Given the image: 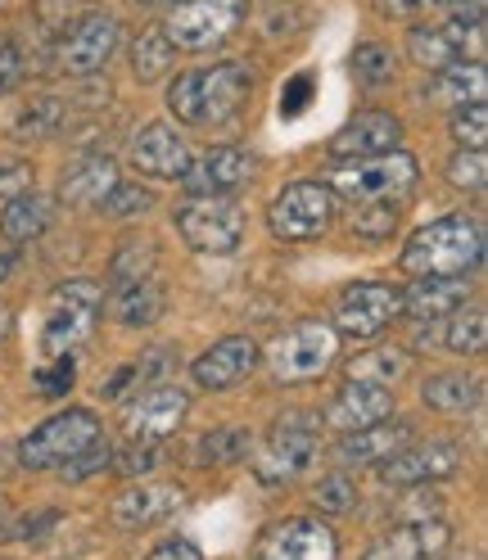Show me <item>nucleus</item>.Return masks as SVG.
<instances>
[{"label":"nucleus","instance_id":"obj_1","mask_svg":"<svg viewBox=\"0 0 488 560\" xmlns=\"http://www.w3.org/2000/svg\"><path fill=\"white\" fill-rule=\"evenodd\" d=\"M249 91H254V68L249 63L190 68V73L172 78L167 109L186 127H226L231 118H240Z\"/></svg>","mask_w":488,"mask_h":560},{"label":"nucleus","instance_id":"obj_2","mask_svg":"<svg viewBox=\"0 0 488 560\" xmlns=\"http://www.w3.org/2000/svg\"><path fill=\"white\" fill-rule=\"evenodd\" d=\"M484 262V231L466 213L434 218L403 244L398 267L407 276H466Z\"/></svg>","mask_w":488,"mask_h":560},{"label":"nucleus","instance_id":"obj_3","mask_svg":"<svg viewBox=\"0 0 488 560\" xmlns=\"http://www.w3.org/2000/svg\"><path fill=\"white\" fill-rule=\"evenodd\" d=\"M322 447V416L317 411H286L271 420V430L263 434L258 452H254V479L267 488L294 483L312 457Z\"/></svg>","mask_w":488,"mask_h":560},{"label":"nucleus","instance_id":"obj_4","mask_svg":"<svg viewBox=\"0 0 488 560\" xmlns=\"http://www.w3.org/2000/svg\"><path fill=\"white\" fill-rule=\"evenodd\" d=\"M104 312V290L95 280H63L46 303V326H42V358H68L95 335Z\"/></svg>","mask_w":488,"mask_h":560},{"label":"nucleus","instance_id":"obj_5","mask_svg":"<svg viewBox=\"0 0 488 560\" xmlns=\"http://www.w3.org/2000/svg\"><path fill=\"white\" fill-rule=\"evenodd\" d=\"M421 167L407 150H385L371 159H348L330 172V195L348 203H375V199H407Z\"/></svg>","mask_w":488,"mask_h":560},{"label":"nucleus","instance_id":"obj_6","mask_svg":"<svg viewBox=\"0 0 488 560\" xmlns=\"http://www.w3.org/2000/svg\"><path fill=\"white\" fill-rule=\"evenodd\" d=\"M100 416L86 411V407H68L50 420H42L37 430H27L23 443H19V466L23 470H59L68 466L73 457H82V452L91 443H100Z\"/></svg>","mask_w":488,"mask_h":560},{"label":"nucleus","instance_id":"obj_7","mask_svg":"<svg viewBox=\"0 0 488 560\" xmlns=\"http://www.w3.org/2000/svg\"><path fill=\"white\" fill-rule=\"evenodd\" d=\"M339 362V330L330 322H299L294 330L276 335L267 348V371L276 384H307L322 380Z\"/></svg>","mask_w":488,"mask_h":560},{"label":"nucleus","instance_id":"obj_8","mask_svg":"<svg viewBox=\"0 0 488 560\" xmlns=\"http://www.w3.org/2000/svg\"><path fill=\"white\" fill-rule=\"evenodd\" d=\"M244 10H249V0H182L167 14L163 37L172 42V50H190V55L218 50L244 23Z\"/></svg>","mask_w":488,"mask_h":560},{"label":"nucleus","instance_id":"obj_9","mask_svg":"<svg viewBox=\"0 0 488 560\" xmlns=\"http://www.w3.org/2000/svg\"><path fill=\"white\" fill-rule=\"evenodd\" d=\"M172 222H177L182 240L195 254L226 258V254L240 249V240H244V213H240V203H231L226 195H213V199L190 195L177 213H172Z\"/></svg>","mask_w":488,"mask_h":560},{"label":"nucleus","instance_id":"obj_10","mask_svg":"<svg viewBox=\"0 0 488 560\" xmlns=\"http://www.w3.org/2000/svg\"><path fill=\"white\" fill-rule=\"evenodd\" d=\"M398 317H403V290L398 285H390V280H358V285H348L335 299V322L330 326L348 339H358V343H371Z\"/></svg>","mask_w":488,"mask_h":560},{"label":"nucleus","instance_id":"obj_11","mask_svg":"<svg viewBox=\"0 0 488 560\" xmlns=\"http://www.w3.org/2000/svg\"><path fill=\"white\" fill-rule=\"evenodd\" d=\"M335 222V195L322 182H290L267 208V226L276 240L299 244V240H317Z\"/></svg>","mask_w":488,"mask_h":560},{"label":"nucleus","instance_id":"obj_12","mask_svg":"<svg viewBox=\"0 0 488 560\" xmlns=\"http://www.w3.org/2000/svg\"><path fill=\"white\" fill-rule=\"evenodd\" d=\"M190 416V394L177 384H150V389H136L127 411H123V434L131 443H167L186 425Z\"/></svg>","mask_w":488,"mask_h":560},{"label":"nucleus","instance_id":"obj_13","mask_svg":"<svg viewBox=\"0 0 488 560\" xmlns=\"http://www.w3.org/2000/svg\"><path fill=\"white\" fill-rule=\"evenodd\" d=\"M254 560H339V538L326 520L290 515L258 534Z\"/></svg>","mask_w":488,"mask_h":560},{"label":"nucleus","instance_id":"obj_14","mask_svg":"<svg viewBox=\"0 0 488 560\" xmlns=\"http://www.w3.org/2000/svg\"><path fill=\"white\" fill-rule=\"evenodd\" d=\"M466 470V447L452 439H430V443H403L394 457L380 462V475L385 483L411 488V483H434V479H452Z\"/></svg>","mask_w":488,"mask_h":560},{"label":"nucleus","instance_id":"obj_15","mask_svg":"<svg viewBox=\"0 0 488 560\" xmlns=\"http://www.w3.org/2000/svg\"><path fill=\"white\" fill-rule=\"evenodd\" d=\"M411 59L439 73L452 63H479L484 55V19H448L443 27H416L411 32Z\"/></svg>","mask_w":488,"mask_h":560},{"label":"nucleus","instance_id":"obj_16","mask_svg":"<svg viewBox=\"0 0 488 560\" xmlns=\"http://www.w3.org/2000/svg\"><path fill=\"white\" fill-rule=\"evenodd\" d=\"M118 42H123V23L114 14H86V19H78L73 27H68L63 46H59L63 73H73V78L100 73V68L118 55Z\"/></svg>","mask_w":488,"mask_h":560},{"label":"nucleus","instance_id":"obj_17","mask_svg":"<svg viewBox=\"0 0 488 560\" xmlns=\"http://www.w3.org/2000/svg\"><path fill=\"white\" fill-rule=\"evenodd\" d=\"M258 172V159L240 145H213L204 150L199 159L190 154V167L182 172V186L186 195H199V199H213V195H231L240 190Z\"/></svg>","mask_w":488,"mask_h":560},{"label":"nucleus","instance_id":"obj_18","mask_svg":"<svg viewBox=\"0 0 488 560\" xmlns=\"http://www.w3.org/2000/svg\"><path fill=\"white\" fill-rule=\"evenodd\" d=\"M258 366H263V348L244 335H231V339H218L213 348H204L190 362V375L204 394H222V389H235L240 380H249Z\"/></svg>","mask_w":488,"mask_h":560},{"label":"nucleus","instance_id":"obj_19","mask_svg":"<svg viewBox=\"0 0 488 560\" xmlns=\"http://www.w3.org/2000/svg\"><path fill=\"white\" fill-rule=\"evenodd\" d=\"M390 416H394V389L390 384L348 380V384H339V394L322 411V425H330L335 434H353V430L380 425V420H390Z\"/></svg>","mask_w":488,"mask_h":560},{"label":"nucleus","instance_id":"obj_20","mask_svg":"<svg viewBox=\"0 0 488 560\" xmlns=\"http://www.w3.org/2000/svg\"><path fill=\"white\" fill-rule=\"evenodd\" d=\"M182 506H186V488L182 483H154V479H146V483H131L127 493H118L109 515H114L118 529L141 534V529H154V524L172 520Z\"/></svg>","mask_w":488,"mask_h":560},{"label":"nucleus","instance_id":"obj_21","mask_svg":"<svg viewBox=\"0 0 488 560\" xmlns=\"http://www.w3.org/2000/svg\"><path fill=\"white\" fill-rule=\"evenodd\" d=\"M452 542V524L439 515V520H403L398 529L380 534L362 560H439Z\"/></svg>","mask_w":488,"mask_h":560},{"label":"nucleus","instance_id":"obj_22","mask_svg":"<svg viewBox=\"0 0 488 560\" xmlns=\"http://www.w3.org/2000/svg\"><path fill=\"white\" fill-rule=\"evenodd\" d=\"M131 167L150 182H182V172L190 167V145L167 122H150L131 140Z\"/></svg>","mask_w":488,"mask_h":560},{"label":"nucleus","instance_id":"obj_23","mask_svg":"<svg viewBox=\"0 0 488 560\" xmlns=\"http://www.w3.org/2000/svg\"><path fill=\"white\" fill-rule=\"evenodd\" d=\"M403 140V122L385 109H362L358 118H348L335 136H330V154L339 163L348 159H371V154H385V150H398Z\"/></svg>","mask_w":488,"mask_h":560},{"label":"nucleus","instance_id":"obj_24","mask_svg":"<svg viewBox=\"0 0 488 560\" xmlns=\"http://www.w3.org/2000/svg\"><path fill=\"white\" fill-rule=\"evenodd\" d=\"M470 303V280L466 276H416V285L403 290V312L416 322H439L452 317L457 307Z\"/></svg>","mask_w":488,"mask_h":560},{"label":"nucleus","instance_id":"obj_25","mask_svg":"<svg viewBox=\"0 0 488 560\" xmlns=\"http://www.w3.org/2000/svg\"><path fill=\"white\" fill-rule=\"evenodd\" d=\"M411 425L407 420H380V425H367V430H353V434H339V462L344 466H380L385 457H394V452L403 443H411Z\"/></svg>","mask_w":488,"mask_h":560},{"label":"nucleus","instance_id":"obj_26","mask_svg":"<svg viewBox=\"0 0 488 560\" xmlns=\"http://www.w3.org/2000/svg\"><path fill=\"white\" fill-rule=\"evenodd\" d=\"M118 186V163L109 154H86L63 172V199L73 208H100Z\"/></svg>","mask_w":488,"mask_h":560},{"label":"nucleus","instance_id":"obj_27","mask_svg":"<svg viewBox=\"0 0 488 560\" xmlns=\"http://www.w3.org/2000/svg\"><path fill=\"white\" fill-rule=\"evenodd\" d=\"M50 222H55V203L37 190H23L5 203V213H0V235H5L10 244H27V240L46 235Z\"/></svg>","mask_w":488,"mask_h":560},{"label":"nucleus","instance_id":"obj_28","mask_svg":"<svg viewBox=\"0 0 488 560\" xmlns=\"http://www.w3.org/2000/svg\"><path fill=\"white\" fill-rule=\"evenodd\" d=\"M421 398H426V407H434L443 416H470L484 398V384L466 371H443L421 384Z\"/></svg>","mask_w":488,"mask_h":560},{"label":"nucleus","instance_id":"obj_29","mask_svg":"<svg viewBox=\"0 0 488 560\" xmlns=\"http://www.w3.org/2000/svg\"><path fill=\"white\" fill-rule=\"evenodd\" d=\"M114 317L118 326L127 330H141V326H154L163 317V290H159V280H131V285H118L114 294Z\"/></svg>","mask_w":488,"mask_h":560},{"label":"nucleus","instance_id":"obj_30","mask_svg":"<svg viewBox=\"0 0 488 560\" xmlns=\"http://www.w3.org/2000/svg\"><path fill=\"white\" fill-rule=\"evenodd\" d=\"M430 95L448 109H462L470 100H484V68L479 63H452V68H439L434 82H430Z\"/></svg>","mask_w":488,"mask_h":560},{"label":"nucleus","instance_id":"obj_31","mask_svg":"<svg viewBox=\"0 0 488 560\" xmlns=\"http://www.w3.org/2000/svg\"><path fill=\"white\" fill-rule=\"evenodd\" d=\"M172 42L163 37V27H146L141 37H136V46H131V78L136 82H163L167 78V68H172Z\"/></svg>","mask_w":488,"mask_h":560},{"label":"nucleus","instance_id":"obj_32","mask_svg":"<svg viewBox=\"0 0 488 560\" xmlns=\"http://www.w3.org/2000/svg\"><path fill=\"white\" fill-rule=\"evenodd\" d=\"M443 343L452 348L457 358H479L484 353V343H488V317H484V307L470 303V307H457L448 317V330H443Z\"/></svg>","mask_w":488,"mask_h":560},{"label":"nucleus","instance_id":"obj_33","mask_svg":"<svg viewBox=\"0 0 488 560\" xmlns=\"http://www.w3.org/2000/svg\"><path fill=\"white\" fill-rule=\"evenodd\" d=\"M348 68H353V78H358L362 86L375 91V86H390V82L398 78V55H394L390 46H380V42H367V46L353 50Z\"/></svg>","mask_w":488,"mask_h":560},{"label":"nucleus","instance_id":"obj_34","mask_svg":"<svg viewBox=\"0 0 488 560\" xmlns=\"http://www.w3.org/2000/svg\"><path fill=\"white\" fill-rule=\"evenodd\" d=\"M249 430H208L204 443H199V462H213V466H235L249 457Z\"/></svg>","mask_w":488,"mask_h":560},{"label":"nucleus","instance_id":"obj_35","mask_svg":"<svg viewBox=\"0 0 488 560\" xmlns=\"http://www.w3.org/2000/svg\"><path fill=\"white\" fill-rule=\"evenodd\" d=\"M403 222V199H375V203H358L353 231L367 240H390Z\"/></svg>","mask_w":488,"mask_h":560},{"label":"nucleus","instance_id":"obj_36","mask_svg":"<svg viewBox=\"0 0 488 560\" xmlns=\"http://www.w3.org/2000/svg\"><path fill=\"white\" fill-rule=\"evenodd\" d=\"M403 371H407V353H403V348H375V353H367V358H353V366H348V380L390 384Z\"/></svg>","mask_w":488,"mask_h":560},{"label":"nucleus","instance_id":"obj_37","mask_svg":"<svg viewBox=\"0 0 488 560\" xmlns=\"http://www.w3.org/2000/svg\"><path fill=\"white\" fill-rule=\"evenodd\" d=\"M452 136H457L462 150H484V140H488V109H484V100L452 109Z\"/></svg>","mask_w":488,"mask_h":560},{"label":"nucleus","instance_id":"obj_38","mask_svg":"<svg viewBox=\"0 0 488 560\" xmlns=\"http://www.w3.org/2000/svg\"><path fill=\"white\" fill-rule=\"evenodd\" d=\"M100 208H104L109 218H141V213H150V208H154V195H150L146 186H136V182H118L114 195L104 199Z\"/></svg>","mask_w":488,"mask_h":560},{"label":"nucleus","instance_id":"obj_39","mask_svg":"<svg viewBox=\"0 0 488 560\" xmlns=\"http://www.w3.org/2000/svg\"><path fill=\"white\" fill-rule=\"evenodd\" d=\"M59 122H63V100L42 95L37 104H27V114L19 122V136H32V140H37V136H55Z\"/></svg>","mask_w":488,"mask_h":560},{"label":"nucleus","instance_id":"obj_40","mask_svg":"<svg viewBox=\"0 0 488 560\" xmlns=\"http://www.w3.org/2000/svg\"><path fill=\"white\" fill-rule=\"evenodd\" d=\"M448 182L457 190H484L488 182V163H484V150H457L448 163Z\"/></svg>","mask_w":488,"mask_h":560},{"label":"nucleus","instance_id":"obj_41","mask_svg":"<svg viewBox=\"0 0 488 560\" xmlns=\"http://www.w3.org/2000/svg\"><path fill=\"white\" fill-rule=\"evenodd\" d=\"M317 506H322L326 515H348V511L358 506V488H353V479H348L344 470L326 475L322 488H317Z\"/></svg>","mask_w":488,"mask_h":560},{"label":"nucleus","instance_id":"obj_42","mask_svg":"<svg viewBox=\"0 0 488 560\" xmlns=\"http://www.w3.org/2000/svg\"><path fill=\"white\" fill-rule=\"evenodd\" d=\"M150 267H154V258H150V244H123V254L114 258V290L118 285H131V280H146L150 276Z\"/></svg>","mask_w":488,"mask_h":560},{"label":"nucleus","instance_id":"obj_43","mask_svg":"<svg viewBox=\"0 0 488 560\" xmlns=\"http://www.w3.org/2000/svg\"><path fill=\"white\" fill-rule=\"evenodd\" d=\"M73 380H78L73 353H68V358H50V362L37 371V389H42L46 398H63L68 389H73Z\"/></svg>","mask_w":488,"mask_h":560},{"label":"nucleus","instance_id":"obj_44","mask_svg":"<svg viewBox=\"0 0 488 560\" xmlns=\"http://www.w3.org/2000/svg\"><path fill=\"white\" fill-rule=\"evenodd\" d=\"M109 462H114V452H109V443H91L82 457H73L68 466H59V475L68 479V483H82V479H91V475H100V470H109Z\"/></svg>","mask_w":488,"mask_h":560},{"label":"nucleus","instance_id":"obj_45","mask_svg":"<svg viewBox=\"0 0 488 560\" xmlns=\"http://www.w3.org/2000/svg\"><path fill=\"white\" fill-rule=\"evenodd\" d=\"M159 462V443H131L127 452H118V457L109 462V466H118V475H146L150 466Z\"/></svg>","mask_w":488,"mask_h":560},{"label":"nucleus","instance_id":"obj_46","mask_svg":"<svg viewBox=\"0 0 488 560\" xmlns=\"http://www.w3.org/2000/svg\"><path fill=\"white\" fill-rule=\"evenodd\" d=\"M23 190H32V163H23V159L0 163V203H10Z\"/></svg>","mask_w":488,"mask_h":560},{"label":"nucleus","instance_id":"obj_47","mask_svg":"<svg viewBox=\"0 0 488 560\" xmlns=\"http://www.w3.org/2000/svg\"><path fill=\"white\" fill-rule=\"evenodd\" d=\"M443 515V498L434 493L430 483H411V498H407V520H439Z\"/></svg>","mask_w":488,"mask_h":560},{"label":"nucleus","instance_id":"obj_48","mask_svg":"<svg viewBox=\"0 0 488 560\" xmlns=\"http://www.w3.org/2000/svg\"><path fill=\"white\" fill-rule=\"evenodd\" d=\"M23 78V59H19V46L10 37H0V95H10Z\"/></svg>","mask_w":488,"mask_h":560},{"label":"nucleus","instance_id":"obj_49","mask_svg":"<svg viewBox=\"0 0 488 560\" xmlns=\"http://www.w3.org/2000/svg\"><path fill=\"white\" fill-rule=\"evenodd\" d=\"M146 560H204V551H199L190 538H182V534H177V538H163Z\"/></svg>","mask_w":488,"mask_h":560},{"label":"nucleus","instance_id":"obj_50","mask_svg":"<svg viewBox=\"0 0 488 560\" xmlns=\"http://www.w3.org/2000/svg\"><path fill=\"white\" fill-rule=\"evenodd\" d=\"M307 100H312V78L303 73V78H294V82L286 86V95H281V114H286V118H299V114L307 109Z\"/></svg>","mask_w":488,"mask_h":560},{"label":"nucleus","instance_id":"obj_51","mask_svg":"<svg viewBox=\"0 0 488 560\" xmlns=\"http://www.w3.org/2000/svg\"><path fill=\"white\" fill-rule=\"evenodd\" d=\"M375 5H380V14H385V19H407V14H416V10L448 5V0H375Z\"/></svg>","mask_w":488,"mask_h":560},{"label":"nucleus","instance_id":"obj_52","mask_svg":"<svg viewBox=\"0 0 488 560\" xmlns=\"http://www.w3.org/2000/svg\"><path fill=\"white\" fill-rule=\"evenodd\" d=\"M457 19H484V0H448Z\"/></svg>","mask_w":488,"mask_h":560},{"label":"nucleus","instance_id":"obj_53","mask_svg":"<svg viewBox=\"0 0 488 560\" xmlns=\"http://www.w3.org/2000/svg\"><path fill=\"white\" fill-rule=\"evenodd\" d=\"M439 560H484V556H479V551H452V556H448V551H443V556H439Z\"/></svg>","mask_w":488,"mask_h":560},{"label":"nucleus","instance_id":"obj_54","mask_svg":"<svg viewBox=\"0 0 488 560\" xmlns=\"http://www.w3.org/2000/svg\"><path fill=\"white\" fill-rule=\"evenodd\" d=\"M10 322H14V317H10V307H0V339L10 335Z\"/></svg>","mask_w":488,"mask_h":560},{"label":"nucleus","instance_id":"obj_55","mask_svg":"<svg viewBox=\"0 0 488 560\" xmlns=\"http://www.w3.org/2000/svg\"><path fill=\"white\" fill-rule=\"evenodd\" d=\"M10 267H14V254H0V280L10 276Z\"/></svg>","mask_w":488,"mask_h":560},{"label":"nucleus","instance_id":"obj_56","mask_svg":"<svg viewBox=\"0 0 488 560\" xmlns=\"http://www.w3.org/2000/svg\"><path fill=\"white\" fill-rule=\"evenodd\" d=\"M136 5H177V0H136Z\"/></svg>","mask_w":488,"mask_h":560}]
</instances>
